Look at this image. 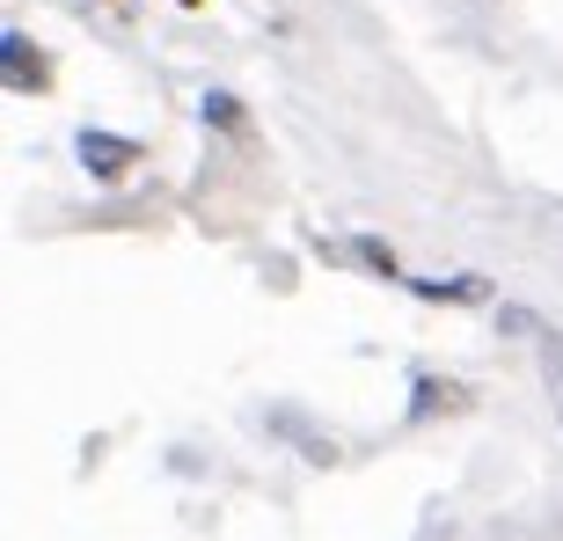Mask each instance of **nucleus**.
Listing matches in <instances>:
<instances>
[{"mask_svg": "<svg viewBox=\"0 0 563 541\" xmlns=\"http://www.w3.org/2000/svg\"><path fill=\"white\" fill-rule=\"evenodd\" d=\"M74 162L88 168V176H96V184H125L132 168L146 162V146L140 140H125V132H74Z\"/></svg>", "mask_w": 563, "mask_h": 541, "instance_id": "obj_1", "label": "nucleus"}, {"mask_svg": "<svg viewBox=\"0 0 563 541\" xmlns=\"http://www.w3.org/2000/svg\"><path fill=\"white\" fill-rule=\"evenodd\" d=\"M476 410V388H461L446 374H410V424H432V417H461Z\"/></svg>", "mask_w": 563, "mask_h": 541, "instance_id": "obj_2", "label": "nucleus"}, {"mask_svg": "<svg viewBox=\"0 0 563 541\" xmlns=\"http://www.w3.org/2000/svg\"><path fill=\"white\" fill-rule=\"evenodd\" d=\"M0 74H8L15 96H44V88H52V52H37L22 30H8V37H0Z\"/></svg>", "mask_w": 563, "mask_h": 541, "instance_id": "obj_3", "label": "nucleus"}, {"mask_svg": "<svg viewBox=\"0 0 563 541\" xmlns=\"http://www.w3.org/2000/svg\"><path fill=\"white\" fill-rule=\"evenodd\" d=\"M410 292L432 300V308H483V300H490V278H483V270H461V278H410Z\"/></svg>", "mask_w": 563, "mask_h": 541, "instance_id": "obj_4", "label": "nucleus"}, {"mask_svg": "<svg viewBox=\"0 0 563 541\" xmlns=\"http://www.w3.org/2000/svg\"><path fill=\"white\" fill-rule=\"evenodd\" d=\"M272 432L286 439V446H300V454H308L314 468H336V439H322L300 410H272Z\"/></svg>", "mask_w": 563, "mask_h": 541, "instance_id": "obj_5", "label": "nucleus"}, {"mask_svg": "<svg viewBox=\"0 0 563 541\" xmlns=\"http://www.w3.org/2000/svg\"><path fill=\"white\" fill-rule=\"evenodd\" d=\"M198 110H206V125L212 132H228V140H250V110H242V96H228V88H206V103H198Z\"/></svg>", "mask_w": 563, "mask_h": 541, "instance_id": "obj_6", "label": "nucleus"}, {"mask_svg": "<svg viewBox=\"0 0 563 541\" xmlns=\"http://www.w3.org/2000/svg\"><path fill=\"white\" fill-rule=\"evenodd\" d=\"M534 358H542V388H549V402H556V417H563V330H549V322H542Z\"/></svg>", "mask_w": 563, "mask_h": 541, "instance_id": "obj_7", "label": "nucleus"}, {"mask_svg": "<svg viewBox=\"0 0 563 541\" xmlns=\"http://www.w3.org/2000/svg\"><path fill=\"white\" fill-rule=\"evenodd\" d=\"M352 264H366L374 278H402L396 250H388V242H374V234H352Z\"/></svg>", "mask_w": 563, "mask_h": 541, "instance_id": "obj_8", "label": "nucleus"}, {"mask_svg": "<svg viewBox=\"0 0 563 541\" xmlns=\"http://www.w3.org/2000/svg\"><path fill=\"white\" fill-rule=\"evenodd\" d=\"M184 8H198V0H184Z\"/></svg>", "mask_w": 563, "mask_h": 541, "instance_id": "obj_9", "label": "nucleus"}]
</instances>
